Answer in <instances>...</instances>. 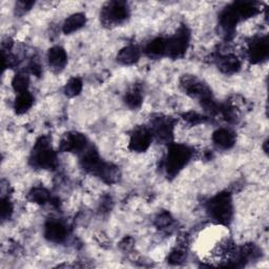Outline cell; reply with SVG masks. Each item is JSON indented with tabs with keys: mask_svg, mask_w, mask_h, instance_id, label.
I'll return each mask as SVG.
<instances>
[{
	"mask_svg": "<svg viewBox=\"0 0 269 269\" xmlns=\"http://www.w3.org/2000/svg\"><path fill=\"white\" fill-rule=\"evenodd\" d=\"M208 212L218 222L226 224L232 215V204L228 194H219L208 203Z\"/></svg>",
	"mask_w": 269,
	"mask_h": 269,
	"instance_id": "1",
	"label": "cell"
},
{
	"mask_svg": "<svg viewBox=\"0 0 269 269\" xmlns=\"http://www.w3.org/2000/svg\"><path fill=\"white\" fill-rule=\"evenodd\" d=\"M192 153L184 145H173L170 147L166 161V170L170 176H175L191 159Z\"/></svg>",
	"mask_w": 269,
	"mask_h": 269,
	"instance_id": "2",
	"label": "cell"
},
{
	"mask_svg": "<svg viewBox=\"0 0 269 269\" xmlns=\"http://www.w3.org/2000/svg\"><path fill=\"white\" fill-rule=\"evenodd\" d=\"M33 160L35 165L42 168H53L56 165V155L46 138H41L34 148Z\"/></svg>",
	"mask_w": 269,
	"mask_h": 269,
	"instance_id": "3",
	"label": "cell"
},
{
	"mask_svg": "<svg viewBox=\"0 0 269 269\" xmlns=\"http://www.w3.org/2000/svg\"><path fill=\"white\" fill-rule=\"evenodd\" d=\"M188 46V33L185 28L166 40V54L171 58H179L184 55Z\"/></svg>",
	"mask_w": 269,
	"mask_h": 269,
	"instance_id": "4",
	"label": "cell"
},
{
	"mask_svg": "<svg viewBox=\"0 0 269 269\" xmlns=\"http://www.w3.org/2000/svg\"><path fill=\"white\" fill-rule=\"evenodd\" d=\"M129 15L128 7L124 3H110L102 12V17L106 23H119L126 19Z\"/></svg>",
	"mask_w": 269,
	"mask_h": 269,
	"instance_id": "5",
	"label": "cell"
},
{
	"mask_svg": "<svg viewBox=\"0 0 269 269\" xmlns=\"http://www.w3.org/2000/svg\"><path fill=\"white\" fill-rule=\"evenodd\" d=\"M182 85L188 95H192L194 97L200 98L201 101L212 98L211 92L207 88V86L203 84L197 78L193 76L184 77L182 80Z\"/></svg>",
	"mask_w": 269,
	"mask_h": 269,
	"instance_id": "6",
	"label": "cell"
},
{
	"mask_svg": "<svg viewBox=\"0 0 269 269\" xmlns=\"http://www.w3.org/2000/svg\"><path fill=\"white\" fill-rule=\"evenodd\" d=\"M86 139L78 133H69L61 140L60 150L62 152H81L85 150Z\"/></svg>",
	"mask_w": 269,
	"mask_h": 269,
	"instance_id": "7",
	"label": "cell"
},
{
	"mask_svg": "<svg viewBox=\"0 0 269 269\" xmlns=\"http://www.w3.org/2000/svg\"><path fill=\"white\" fill-rule=\"evenodd\" d=\"M152 134L146 129H138L131 138V148L135 152H144L151 144Z\"/></svg>",
	"mask_w": 269,
	"mask_h": 269,
	"instance_id": "8",
	"label": "cell"
},
{
	"mask_svg": "<svg viewBox=\"0 0 269 269\" xmlns=\"http://www.w3.org/2000/svg\"><path fill=\"white\" fill-rule=\"evenodd\" d=\"M44 234L47 240L52 242H61L66 239L67 229L59 222H50L45 225Z\"/></svg>",
	"mask_w": 269,
	"mask_h": 269,
	"instance_id": "9",
	"label": "cell"
},
{
	"mask_svg": "<svg viewBox=\"0 0 269 269\" xmlns=\"http://www.w3.org/2000/svg\"><path fill=\"white\" fill-rule=\"evenodd\" d=\"M268 50L269 46L266 38H260L254 41L250 46V51H249L250 59L256 62L265 59L268 55Z\"/></svg>",
	"mask_w": 269,
	"mask_h": 269,
	"instance_id": "10",
	"label": "cell"
},
{
	"mask_svg": "<svg viewBox=\"0 0 269 269\" xmlns=\"http://www.w3.org/2000/svg\"><path fill=\"white\" fill-rule=\"evenodd\" d=\"M154 131L156 137L163 141H169L172 136V124L167 119H158L155 122Z\"/></svg>",
	"mask_w": 269,
	"mask_h": 269,
	"instance_id": "11",
	"label": "cell"
},
{
	"mask_svg": "<svg viewBox=\"0 0 269 269\" xmlns=\"http://www.w3.org/2000/svg\"><path fill=\"white\" fill-rule=\"evenodd\" d=\"M67 53L60 46H55L49 52L50 66L54 70H61L67 63Z\"/></svg>",
	"mask_w": 269,
	"mask_h": 269,
	"instance_id": "12",
	"label": "cell"
},
{
	"mask_svg": "<svg viewBox=\"0 0 269 269\" xmlns=\"http://www.w3.org/2000/svg\"><path fill=\"white\" fill-rule=\"evenodd\" d=\"M214 141L220 147L229 148L234 143V135L228 130L221 129L214 134Z\"/></svg>",
	"mask_w": 269,
	"mask_h": 269,
	"instance_id": "13",
	"label": "cell"
},
{
	"mask_svg": "<svg viewBox=\"0 0 269 269\" xmlns=\"http://www.w3.org/2000/svg\"><path fill=\"white\" fill-rule=\"evenodd\" d=\"M85 24V16L83 14H74L66 20L63 24V32L66 34H71L81 28Z\"/></svg>",
	"mask_w": 269,
	"mask_h": 269,
	"instance_id": "14",
	"label": "cell"
},
{
	"mask_svg": "<svg viewBox=\"0 0 269 269\" xmlns=\"http://www.w3.org/2000/svg\"><path fill=\"white\" fill-rule=\"evenodd\" d=\"M140 57V51L136 46H126L118 54V61L123 65H133Z\"/></svg>",
	"mask_w": 269,
	"mask_h": 269,
	"instance_id": "15",
	"label": "cell"
},
{
	"mask_svg": "<svg viewBox=\"0 0 269 269\" xmlns=\"http://www.w3.org/2000/svg\"><path fill=\"white\" fill-rule=\"evenodd\" d=\"M240 17L238 13H236L234 8H230L226 11L223 12V14L221 15V25L225 31H231L233 26L236 24V22L239 21Z\"/></svg>",
	"mask_w": 269,
	"mask_h": 269,
	"instance_id": "16",
	"label": "cell"
},
{
	"mask_svg": "<svg viewBox=\"0 0 269 269\" xmlns=\"http://www.w3.org/2000/svg\"><path fill=\"white\" fill-rule=\"evenodd\" d=\"M33 104V97L28 92L18 94V97L15 102V109L18 114H23Z\"/></svg>",
	"mask_w": 269,
	"mask_h": 269,
	"instance_id": "17",
	"label": "cell"
},
{
	"mask_svg": "<svg viewBox=\"0 0 269 269\" xmlns=\"http://www.w3.org/2000/svg\"><path fill=\"white\" fill-rule=\"evenodd\" d=\"M146 53L150 56H159L166 53V40L162 38L153 40L146 47Z\"/></svg>",
	"mask_w": 269,
	"mask_h": 269,
	"instance_id": "18",
	"label": "cell"
},
{
	"mask_svg": "<svg viewBox=\"0 0 269 269\" xmlns=\"http://www.w3.org/2000/svg\"><path fill=\"white\" fill-rule=\"evenodd\" d=\"M220 68L225 73H234L239 70L240 62H239L238 58L229 55V56H226L222 60H221Z\"/></svg>",
	"mask_w": 269,
	"mask_h": 269,
	"instance_id": "19",
	"label": "cell"
},
{
	"mask_svg": "<svg viewBox=\"0 0 269 269\" xmlns=\"http://www.w3.org/2000/svg\"><path fill=\"white\" fill-rule=\"evenodd\" d=\"M12 84H13L14 89L16 92H18V94L26 92L27 86H28V77H27V75L22 74V73L17 74L14 77Z\"/></svg>",
	"mask_w": 269,
	"mask_h": 269,
	"instance_id": "20",
	"label": "cell"
},
{
	"mask_svg": "<svg viewBox=\"0 0 269 269\" xmlns=\"http://www.w3.org/2000/svg\"><path fill=\"white\" fill-rule=\"evenodd\" d=\"M81 89H82V82L80 79L73 78L68 82L66 86V94L70 97H74L80 93Z\"/></svg>",
	"mask_w": 269,
	"mask_h": 269,
	"instance_id": "21",
	"label": "cell"
},
{
	"mask_svg": "<svg viewBox=\"0 0 269 269\" xmlns=\"http://www.w3.org/2000/svg\"><path fill=\"white\" fill-rule=\"evenodd\" d=\"M29 198L33 202L41 204V203H44L49 200L50 196H49V193H47L46 189L38 187V188H35V189H33V191H32V193L29 194Z\"/></svg>",
	"mask_w": 269,
	"mask_h": 269,
	"instance_id": "22",
	"label": "cell"
},
{
	"mask_svg": "<svg viewBox=\"0 0 269 269\" xmlns=\"http://www.w3.org/2000/svg\"><path fill=\"white\" fill-rule=\"evenodd\" d=\"M125 102L130 107L136 108L139 107L142 102V95L138 89H134L130 92L125 97Z\"/></svg>",
	"mask_w": 269,
	"mask_h": 269,
	"instance_id": "23",
	"label": "cell"
},
{
	"mask_svg": "<svg viewBox=\"0 0 269 269\" xmlns=\"http://www.w3.org/2000/svg\"><path fill=\"white\" fill-rule=\"evenodd\" d=\"M185 258V254H184V249L183 248H178L176 250H173L170 256H169V262L172 264H179L181 263Z\"/></svg>",
	"mask_w": 269,
	"mask_h": 269,
	"instance_id": "24",
	"label": "cell"
},
{
	"mask_svg": "<svg viewBox=\"0 0 269 269\" xmlns=\"http://www.w3.org/2000/svg\"><path fill=\"white\" fill-rule=\"evenodd\" d=\"M12 213V206L8 200H3L2 202V217L3 219H6L7 217L10 216Z\"/></svg>",
	"mask_w": 269,
	"mask_h": 269,
	"instance_id": "25",
	"label": "cell"
},
{
	"mask_svg": "<svg viewBox=\"0 0 269 269\" xmlns=\"http://www.w3.org/2000/svg\"><path fill=\"white\" fill-rule=\"evenodd\" d=\"M171 222V219L168 214H162L157 219L158 226H167Z\"/></svg>",
	"mask_w": 269,
	"mask_h": 269,
	"instance_id": "26",
	"label": "cell"
},
{
	"mask_svg": "<svg viewBox=\"0 0 269 269\" xmlns=\"http://www.w3.org/2000/svg\"><path fill=\"white\" fill-rule=\"evenodd\" d=\"M201 118H202V117H201L200 115H198L197 113H189V114L185 115V118H184V119H185L186 121H188V122L196 124V123H199V122L202 121Z\"/></svg>",
	"mask_w": 269,
	"mask_h": 269,
	"instance_id": "27",
	"label": "cell"
}]
</instances>
